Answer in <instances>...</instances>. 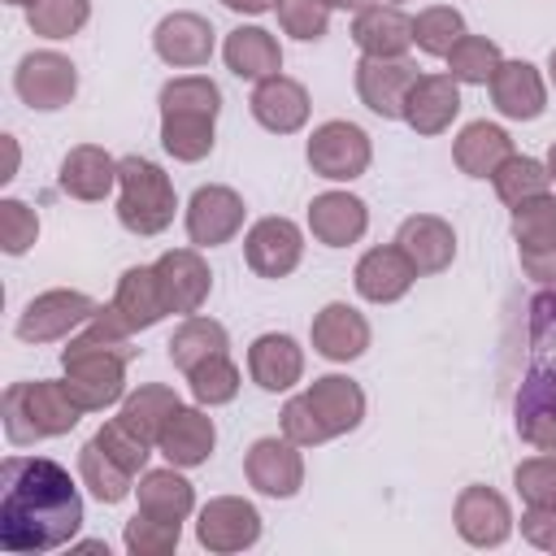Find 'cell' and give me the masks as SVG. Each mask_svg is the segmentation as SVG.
<instances>
[{"label": "cell", "mask_w": 556, "mask_h": 556, "mask_svg": "<svg viewBox=\"0 0 556 556\" xmlns=\"http://www.w3.org/2000/svg\"><path fill=\"white\" fill-rule=\"evenodd\" d=\"M0 547L52 552L83 526V500L70 473L48 456H9L0 465Z\"/></svg>", "instance_id": "6da1fadb"}, {"label": "cell", "mask_w": 556, "mask_h": 556, "mask_svg": "<svg viewBox=\"0 0 556 556\" xmlns=\"http://www.w3.org/2000/svg\"><path fill=\"white\" fill-rule=\"evenodd\" d=\"M130 356H135L130 330H122L104 308H96V317L61 352L65 391L78 400L83 413H100V408H109V404L122 400Z\"/></svg>", "instance_id": "7a4b0ae2"}, {"label": "cell", "mask_w": 556, "mask_h": 556, "mask_svg": "<svg viewBox=\"0 0 556 556\" xmlns=\"http://www.w3.org/2000/svg\"><path fill=\"white\" fill-rule=\"evenodd\" d=\"M4 434L13 447H26V443H39V439H56V434H70L83 417L78 400L65 391V382H52V378H39V382H13L4 391Z\"/></svg>", "instance_id": "3957f363"}, {"label": "cell", "mask_w": 556, "mask_h": 556, "mask_svg": "<svg viewBox=\"0 0 556 556\" xmlns=\"http://www.w3.org/2000/svg\"><path fill=\"white\" fill-rule=\"evenodd\" d=\"M117 222L130 230V235H161L169 222H174V208H178V195H174V182L169 174L148 161V156H122L117 161Z\"/></svg>", "instance_id": "277c9868"}, {"label": "cell", "mask_w": 556, "mask_h": 556, "mask_svg": "<svg viewBox=\"0 0 556 556\" xmlns=\"http://www.w3.org/2000/svg\"><path fill=\"white\" fill-rule=\"evenodd\" d=\"M313 174L330 178V182H352L369 169V135L356 126V122H321L313 135H308V148H304Z\"/></svg>", "instance_id": "5b68a950"}, {"label": "cell", "mask_w": 556, "mask_h": 556, "mask_svg": "<svg viewBox=\"0 0 556 556\" xmlns=\"http://www.w3.org/2000/svg\"><path fill=\"white\" fill-rule=\"evenodd\" d=\"M96 308H100V304H96L91 295H83V291H65V287L43 291V295H35V300L22 308V317H17V339H26V343L65 339V334L83 330V326L96 317Z\"/></svg>", "instance_id": "8992f818"}, {"label": "cell", "mask_w": 556, "mask_h": 556, "mask_svg": "<svg viewBox=\"0 0 556 556\" xmlns=\"http://www.w3.org/2000/svg\"><path fill=\"white\" fill-rule=\"evenodd\" d=\"M13 91L22 96V104H30L39 113H52V109H65L74 100L78 70L61 52H26L13 70Z\"/></svg>", "instance_id": "52a82bcc"}, {"label": "cell", "mask_w": 556, "mask_h": 556, "mask_svg": "<svg viewBox=\"0 0 556 556\" xmlns=\"http://www.w3.org/2000/svg\"><path fill=\"white\" fill-rule=\"evenodd\" d=\"M417 83V65L408 56H361L356 96L378 117H404V100Z\"/></svg>", "instance_id": "ba28073f"}, {"label": "cell", "mask_w": 556, "mask_h": 556, "mask_svg": "<svg viewBox=\"0 0 556 556\" xmlns=\"http://www.w3.org/2000/svg\"><path fill=\"white\" fill-rule=\"evenodd\" d=\"M243 226V195L222 187V182H208V187H195L191 204H187V239L195 248H217V243H230Z\"/></svg>", "instance_id": "9c48e42d"}, {"label": "cell", "mask_w": 556, "mask_h": 556, "mask_svg": "<svg viewBox=\"0 0 556 556\" xmlns=\"http://www.w3.org/2000/svg\"><path fill=\"white\" fill-rule=\"evenodd\" d=\"M195 539L200 547L208 552H243L261 539V513L239 500V495H222V500H208L200 508V521H195Z\"/></svg>", "instance_id": "30bf717a"}, {"label": "cell", "mask_w": 556, "mask_h": 556, "mask_svg": "<svg viewBox=\"0 0 556 556\" xmlns=\"http://www.w3.org/2000/svg\"><path fill=\"white\" fill-rule=\"evenodd\" d=\"M243 256H248L252 274L287 278L304 256V235L291 217H261L243 239Z\"/></svg>", "instance_id": "8fae6325"}, {"label": "cell", "mask_w": 556, "mask_h": 556, "mask_svg": "<svg viewBox=\"0 0 556 556\" xmlns=\"http://www.w3.org/2000/svg\"><path fill=\"white\" fill-rule=\"evenodd\" d=\"M243 473L261 495L291 500L304 486V456L291 439H256L243 456Z\"/></svg>", "instance_id": "7c38bea8"}, {"label": "cell", "mask_w": 556, "mask_h": 556, "mask_svg": "<svg viewBox=\"0 0 556 556\" xmlns=\"http://www.w3.org/2000/svg\"><path fill=\"white\" fill-rule=\"evenodd\" d=\"M452 517H456V530H460V539L469 547H500L513 534V508H508V500L500 491H491V486H478V482L456 495Z\"/></svg>", "instance_id": "4fadbf2b"}, {"label": "cell", "mask_w": 556, "mask_h": 556, "mask_svg": "<svg viewBox=\"0 0 556 556\" xmlns=\"http://www.w3.org/2000/svg\"><path fill=\"white\" fill-rule=\"evenodd\" d=\"M156 278H161V291H165L169 313H182V317L200 313V304L213 291L208 261L195 248H169V252H161L156 256Z\"/></svg>", "instance_id": "5bb4252c"}, {"label": "cell", "mask_w": 556, "mask_h": 556, "mask_svg": "<svg viewBox=\"0 0 556 556\" xmlns=\"http://www.w3.org/2000/svg\"><path fill=\"white\" fill-rule=\"evenodd\" d=\"M104 313L122 326V330H148L156 326L169 304H165V291H161V278H156V265H135L117 278V291H113V304H104Z\"/></svg>", "instance_id": "9a60e30c"}, {"label": "cell", "mask_w": 556, "mask_h": 556, "mask_svg": "<svg viewBox=\"0 0 556 556\" xmlns=\"http://www.w3.org/2000/svg\"><path fill=\"white\" fill-rule=\"evenodd\" d=\"M517 430L530 447L556 456V374L543 365H530L517 391Z\"/></svg>", "instance_id": "2e32d148"}, {"label": "cell", "mask_w": 556, "mask_h": 556, "mask_svg": "<svg viewBox=\"0 0 556 556\" xmlns=\"http://www.w3.org/2000/svg\"><path fill=\"white\" fill-rule=\"evenodd\" d=\"M152 48L174 70L208 65V56H213V22L200 17V13H169L152 30Z\"/></svg>", "instance_id": "e0dca14e"}, {"label": "cell", "mask_w": 556, "mask_h": 556, "mask_svg": "<svg viewBox=\"0 0 556 556\" xmlns=\"http://www.w3.org/2000/svg\"><path fill=\"white\" fill-rule=\"evenodd\" d=\"M395 248L413 261L417 274H443L452 265V256H456V230L434 213H417V217L400 222Z\"/></svg>", "instance_id": "ac0fdd59"}, {"label": "cell", "mask_w": 556, "mask_h": 556, "mask_svg": "<svg viewBox=\"0 0 556 556\" xmlns=\"http://www.w3.org/2000/svg\"><path fill=\"white\" fill-rule=\"evenodd\" d=\"M213 443H217L213 417H208L204 408H187V404H178V408L165 417V430H161V439H156L161 456H165L169 465H178V469L204 465L208 452H213Z\"/></svg>", "instance_id": "d6986e66"}, {"label": "cell", "mask_w": 556, "mask_h": 556, "mask_svg": "<svg viewBox=\"0 0 556 556\" xmlns=\"http://www.w3.org/2000/svg\"><path fill=\"white\" fill-rule=\"evenodd\" d=\"M460 113V87L452 74H417L408 100H404V122L417 135H443L452 117Z\"/></svg>", "instance_id": "ffe728a7"}, {"label": "cell", "mask_w": 556, "mask_h": 556, "mask_svg": "<svg viewBox=\"0 0 556 556\" xmlns=\"http://www.w3.org/2000/svg\"><path fill=\"white\" fill-rule=\"evenodd\" d=\"M248 104H252V117L274 135H295L308 122V91H304V83H295L287 74L261 78Z\"/></svg>", "instance_id": "44dd1931"}, {"label": "cell", "mask_w": 556, "mask_h": 556, "mask_svg": "<svg viewBox=\"0 0 556 556\" xmlns=\"http://www.w3.org/2000/svg\"><path fill=\"white\" fill-rule=\"evenodd\" d=\"M365 226H369V208H365V200H356L348 191H321L308 204V230L326 248L356 243L365 235Z\"/></svg>", "instance_id": "7402d4cb"}, {"label": "cell", "mask_w": 556, "mask_h": 556, "mask_svg": "<svg viewBox=\"0 0 556 556\" xmlns=\"http://www.w3.org/2000/svg\"><path fill=\"white\" fill-rule=\"evenodd\" d=\"M413 278H417V269H413V261H408L395 243H391V248H369V252L356 261V274H352L356 291H361L369 304H391V300L408 295Z\"/></svg>", "instance_id": "603a6c76"}, {"label": "cell", "mask_w": 556, "mask_h": 556, "mask_svg": "<svg viewBox=\"0 0 556 556\" xmlns=\"http://www.w3.org/2000/svg\"><path fill=\"white\" fill-rule=\"evenodd\" d=\"M491 100L504 117L513 122H534L547 104V87L539 78V70L530 61H500L495 78H491Z\"/></svg>", "instance_id": "cb8c5ba5"}, {"label": "cell", "mask_w": 556, "mask_h": 556, "mask_svg": "<svg viewBox=\"0 0 556 556\" xmlns=\"http://www.w3.org/2000/svg\"><path fill=\"white\" fill-rule=\"evenodd\" d=\"M313 348L326 361H356L369 348V321L352 304L334 300L313 317Z\"/></svg>", "instance_id": "d4e9b609"}, {"label": "cell", "mask_w": 556, "mask_h": 556, "mask_svg": "<svg viewBox=\"0 0 556 556\" xmlns=\"http://www.w3.org/2000/svg\"><path fill=\"white\" fill-rule=\"evenodd\" d=\"M56 182L74 200H87V204L91 200H104L113 191V182H117V161L104 148H96V143H78V148L65 152Z\"/></svg>", "instance_id": "484cf974"}, {"label": "cell", "mask_w": 556, "mask_h": 556, "mask_svg": "<svg viewBox=\"0 0 556 556\" xmlns=\"http://www.w3.org/2000/svg\"><path fill=\"white\" fill-rule=\"evenodd\" d=\"M248 374L261 391H287L304 378V352L291 334H261L248 348Z\"/></svg>", "instance_id": "4316f807"}, {"label": "cell", "mask_w": 556, "mask_h": 556, "mask_svg": "<svg viewBox=\"0 0 556 556\" xmlns=\"http://www.w3.org/2000/svg\"><path fill=\"white\" fill-rule=\"evenodd\" d=\"M304 400L313 404V413L321 417V426H326L330 439L356 430L361 417H365V391H361L352 378H343V374L313 378V387L304 391Z\"/></svg>", "instance_id": "83f0119b"}, {"label": "cell", "mask_w": 556, "mask_h": 556, "mask_svg": "<svg viewBox=\"0 0 556 556\" xmlns=\"http://www.w3.org/2000/svg\"><path fill=\"white\" fill-rule=\"evenodd\" d=\"M352 39L365 56H404L413 43V17L395 4H369L352 22Z\"/></svg>", "instance_id": "f1b7e54d"}, {"label": "cell", "mask_w": 556, "mask_h": 556, "mask_svg": "<svg viewBox=\"0 0 556 556\" xmlns=\"http://www.w3.org/2000/svg\"><path fill=\"white\" fill-rule=\"evenodd\" d=\"M222 56H226V70L248 78V83H261V78H274L282 70V48L269 30L261 26H239L226 35L222 43Z\"/></svg>", "instance_id": "f546056e"}, {"label": "cell", "mask_w": 556, "mask_h": 556, "mask_svg": "<svg viewBox=\"0 0 556 556\" xmlns=\"http://www.w3.org/2000/svg\"><path fill=\"white\" fill-rule=\"evenodd\" d=\"M452 156H456V165H460L469 178H495V169L513 156V139H508V130H500V126H491V122H469V126L456 135Z\"/></svg>", "instance_id": "4dcf8cb0"}, {"label": "cell", "mask_w": 556, "mask_h": 556, "mask_svg": "<svg viewBox=\"0 0 556 556\" xmlns=\"http://www.w3.org/2000/svg\"><path fill=\"white\" fill-rule=\"evenodd\" d=\"M191 508H195V491L178 473V465L152 469V473L139 478V513L161 517V521H182Z\"/></svg>", "instance_id": "1f68e13d"}, {"label": "cell", "mask_w": 556, "mask_h": 556, "mask_svg": "<svg viewBox=\"0 0 556 556\" xmlns=\"http://www.w3.org/2000/svg\"><path fill=\"white\" fill-rule=\"evenodd\" d=\"M174 408H178V395H174L169 387H161V382H148V387H139V391H130V395L122 400L117 421H122L130 434H139L143 443H156L161 430H165V417H169Z\"/></svg>", "instance_id": "d6a6232c"}, {"label": "cell", "mask_w": 556, "mask_h": 556, "mask_svg": "<svg viewBox=\"0 0 556 556\" xmlns=\"http://www.w3.org/2000/svg\"><path fill=\"white\" fill-rule=\"evenodd\" d=\"M230 348V339H226V326L222 321H213V317H187L178 330H174V339H169V361L182 369V374H191L200 361H208V356H222Z\"/></svg>", "instance_id": "836d02e7"}, {"label": "cell", "mask_w": 556, "mask_h": 556, "mask_svg": "<svg viewBox=\"0 0 556 556\" xmlns=\"http://www.w3.org/2000/svg\"><path fill=\"white\" fill-rule=\"evenodd\" d=\"M174 113H187V117H213L222 113V91L213 78L204 74H182V78H169L161 87V117H174Z\"/></svg>", "instance_id": "e575fe53"}, {"label": "cell", "mask_w": 556, "mask_h": 556, "mask_svg": "<svg viewBox=\"0 0 556 556\" xmlns=\"http://www.w3.org/2000/svg\"><path fill=\"white\" fill-rule=\"evenodd\" d=\"M78 473H83V486L100 500V504H117V500H126L130 495V469L126 465H117L96 439L91 443H83V452H78Z\"/></svg>", "instance_id": "d590c367"}, {"label": "cell", "mask_w": 556, "mask_h": 556, "mask_svg": "<svg viewBox=\"0 0 556 556\" xmlns=\"http://www.w3.org/2000/svg\"><path fill=\"white\" fill-rule=\"evenodd\" d=\"M513 239L521 252H547L556 248V195H530L513 208Z\"/></svg>", "instance_id": "8d00e7d4"}, {"label": "cell", "mask_w": 556, "mask_h": 556, "mask_svg": "<svg viewBox=\"0 0 556 556\" xmlns=\"http://www.w3.org/2000/svg\"><path fill=\"white\" fill-rule=\"evenodd\" d=\"M465 17L452 9V4H430L426 13L413 17V43L426 52V56H447L460 39H465Z\"/></svg>", "instance_id": "74e56055"}, {"label": "cell", "mask_w": 556, "mask_h": 556, "mask_svg": "<svg viewBox=\"0 0 556 556\" xmlns=\"http://www.w3.org/2000/svg\"><path fill=\"white\" fill-rule=\"evenodd\" d=\"M500 61H504V56H500V43L486 39V35H465V39L447 52L452 78H456V83H473V87L491 83L495 70H500Z\"/></svg>", "instance_id": "f35d334b"}, {"label": "cell", "mask_w": 556, "mask_h": 556, "mask_svg": "<svg viewBox=\"0 0 556 556\" xmlns=\"http://www.w3.org/2000/svg\"><path fill=\"white\" fill-rule=\"evenodd\" d=\"M161 143L174 161H204L213 152V117H161Z\"/></svg>", "instance_id": "ab89813d"}, {"label": "cell", "mask_w": 556, "mask_h": 556, "mask_svg": "<svg viewBox=\"0 0 556 556\" xmlns=\"http://www.w3.org/2000/svg\"><path fill=\"white\" fill-rule=\"evenodd\" d=\"M495 195L504 200V204H521V200H530V195H543L547 191V182H552V174H547V165L543 161H534V156H508L500 169H495Z\"/></svg>", "instance_id": "60d3db41"}, {"label": "cell", "mask_w": 556, "mask_h": 556, "mask_svg": "<svg viewBox=\"0 0 556 556\" xmlns=\"http://www.w3.org/2000/svg\"><path fill=\"white\" fill-rule=\"evenodd\" d=\"M87 17H91V0H35V4H26V22L43 39H70L87 26Z\"/></svg>", "instance_id": "b9f144b4"}, {"label": "cell", "mask_w": 556, "mask_h": 556, "mask_svg": "<svg viewBox=\"0 0 556 556\" xmlns=\"http://www.w3.org/2000/svg\"><path fill=\"white\" fill-rule=\"evenodd\" d=\"M187 382H191V395L200 400V404H230L235 395H239V369H235V361L222 352V356H208V361H200L191 374H187Z\"/></svg>", "instance_id": "7bdbcfd3"}, {"label": "cell", "mask_w": 556, "mask_h": 556, "mask_svg": "<svg viewBox=\"0 0 556 556\" xmlns=\"http://www.w3.org/2000/svg\"><path fill=\"white\" fill-rule=\"evenodd\" d=\"M178 534H182V521H161L148 513H135L122 530L126 552H135V556H169L178 547Z\"/></svg>", "instance_id": "ee69618b"}, {"label": "cell", "mask_w": 556, "mask_h": 556, "mask_svg": "<svg viewBox=\"0 0 556 556\" xmlns=\"http://www.w3.org/2000/svg\"><path fill=\"white\" fill-rule=\"evenodd\" d=\"M517 491L526 504H539V508H556V456L543 452V456H530L517 465L513 473Z\"/></svg>", "instance_id": "f6af8a7d"}, {"label": "cell", "mask_w": 556, "mask_h": 556, "mask_svg": "<svg viewBox=\"0 0 556 556\" xmlns=\"http://www.w3.org/2000/svg\"><path fill=\"white\" fill-rule=\"evenodd\" d=\"M530 356L556 374V291H543L530 304Z\"/></svg>", "instance_id": "bcb514c9"}, {"label": "cell", "mask_w": 556, "mask_h": 556, "mask_svg": "<svg viewBox=\"0 0 556 556\" xmlns=\"http://www.w3.org/2000/svg\"><path fill=\"white\" fill-rule=\"evenodd\" d=\"M278 26L295 39H321L330 26V4L326 0H278Z\"/></svg>", "instance_id": "7dc6e473"}, {"label": "cell", "mask_w": 556, "mask_h": 556, "mask_svg": "<svg viewBox=\"0 0 556 556\" xmlns=\"http://www.w3.org/2000/svg\"><path fill=\"white\" fill-rule=\"evenodd\" d=\"M39 239V217L22 200H0V248L9 256H22Z\"/></svg>", "instance_id": "c3c4849f"}, {"label": "cell", "mask_w": 556, "mask_h": 556, "mask_svg": "<svg viewBox=\"0 0 556 556\" xmlns=\"http://www.w3.org/2000/svg\"><path fill=\"white\" fill-rule=\"evenodd\" d=\"M96 443H100V447H104V452H109L117 465H126L130 473H139V469L148 465V456H152V452H148L152 443H143L139 434H130V430H126L117 417H113V421H104V426L96 430Z\"/></svg>", "instance_id": "681fc988"}, {"label": "cell", "mask_w": 556, "mask_h": 556, "mask_svg": "<svg viewBox=\"0 0 556 556\" xmlns=\"http://www.w3.org/2000/svg\"><path fill=\"white\" fill-rule=\"evenodd\" d=\"M282 434H287L295 447H317V443L330 439L326 426H321V417L313 413V404H308L304 395H295V400L282 404Z\"/></svg>", "instance_id": "f907efd6"}, {"label": "cell", "mask_w": 556, "mask_h": 556, "mask_svg": "<svg viewBox=\"0 0 556 556\" xmlns=\"http://www.w3.org/2000/svg\"><path fill=\"white\" fill-rule=\"evenodd\" d=\"M521 534H526L534 547L556 552V508H539V504H530V508L521 513Z\"/></svg>", "instance_id": "816d5d0a"}, {"label": "cell", "mask_w": 556, "mask_h": 556, "mask_svg": "<svg viewBox=\"0 0 556 556\" xmlns=\"http://www.w3.org/2000/svg\"><path fill=\"white\" fill-rule=\"evenodd\" d=\"M521 269H526L534 282L556 287V248H547V252H521Z\"/></svg>", "instance_id": "f5cc1de1"}, {"label": "cell", "mask_w": 556, "mask_h": 556, "mask_svg": "<svg viewBox=\"0 0 556 556\" xmlns=\"http://www.w3.org/2000/svg\"><path fill=\"white\" fill-rule=\"evenodd\" d=\"M230 13H269V9H278V0H222Z\"/></svg>", "instance_id": "db71d44e"}, {"label": "cell", "mask_w": 556, "mask_h": 556, "mask_svg": "<svg viewBox=\"0 0 556 556\" xmlns=\"http://www.w3.org/2000/svg\"><path fill=\"white\" fill-rule=\"evenodd\" d=\"M13 169H17V143L4 135V174H0V178L9 182V178H13Z\"/></svg>", "instance_id": "11a10c76"}, {"label": "cell", "mask_w": 556, "mask_h": 556, "mask_svg": "<svg viewBox=\"0 0 556 556\" xmlns=\"http://www.w3.org/2000/svg\"><path fill=\"white\" fill-rule=\"evenodd\" d=\"M326 4H330V9H356V13L369 9V0H326Z\"/></svg>", "instance_id": "9f6ffc18"}, {"label": "cell", "mask_w": 556, "mask_h": 556, "mask_svg": "<svg viewBox=\"0 0 556 556\" xmlns=\"http://www.w3.org/2000/svg\"><path fill=\"white\" fill-rule=\"evenodd\" d=\"M547 174L556 178V139H552V148H547Z\"/></svg>", "instance_id": "6f0895ef"}, {"label": "cell", "mask_w": 556, "mask_h": 556, "mask_svg": "<svg viewBox=\"0 0 556 556\" xmlns=\"http://www.w3.org/2000/svg\"><path fill=\"white\" fill-rule=\"evenodd\" d=\"M547 70H552V83H556V48H552V61H547Z\"/></svg>", "instance_id": "680465c9"}, {"label": "cell", "mask_w": 556, "mask_h": 556, "mask_svg": "<svg viewBox=\"0 0 556 556\" xmlns=\"http://www.w3.org/2000/svg\"><path fill=\"white\" fill-rule=\"evenodd\" d=\"M4 4H35V0H4Z\"/></svg>", "instance_id": "91938a15"}, {"label": "cell", "mask_w": 556, "mask_h": 556, "mask_svg": "<svg viewBox=\"0 0 556 556\" xmlns=\"http://www.w3.org/2000/svg\"><path fill=\"white\" fill-rule=\"evenodd\" d=\"M391 4H400V0H391Z\"/></svg>", "instance_id": "94428289"}]
</instances>
